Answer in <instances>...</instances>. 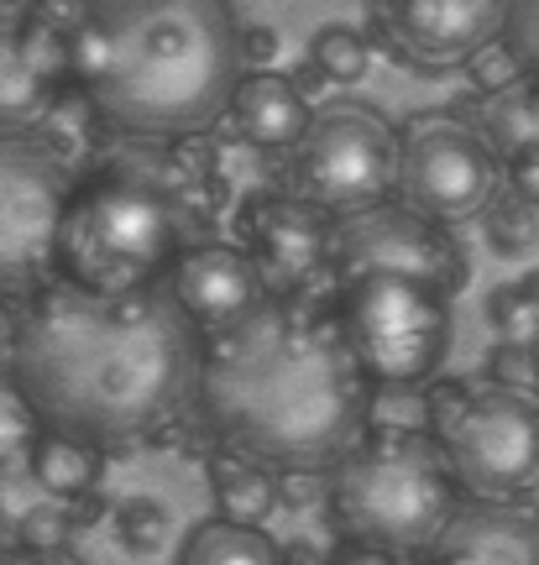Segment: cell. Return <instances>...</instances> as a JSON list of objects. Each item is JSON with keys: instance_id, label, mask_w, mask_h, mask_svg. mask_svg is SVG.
I'll use <instances>...</instances> for the list:
<instances>
[{"instance_id": "11", "label": "cell", "mask_w": 539, "mask_h": 565, "mask_svg": "<svg viewBox=\"0 0 539 565\" xmlns=\"http://www.w3.org/2000/svg\"><path fill=\"white\" fill-rule=\"evenodd\" d=\"M403 137V204L430 221H466L498 194V152L456 116H414Z\"/></svg>"}, {"instance_id": "13", "label": "cell", "mask_w": 539, "mask_h": 565, "mask_svg": "<svg viewBox=\"0 0 539 565\" xmlns=\"http://www.w3.org/2000/svg\"><path fill=\"white\" fill-rule=\"evenodd\" d=\"M372 17L409 63H461L503 38L508 6L503 0H393V6H372Z\"/></svg>"}, {"instance_id": "18", "label": "cell", "mask_w": 539, "mask_h": 565, "mask_svg": "<svg viewBox=\"0 0 539 565\" xmlns=\"http://www.w3.org/2000/svg\"><path fill=\"white\" fill-rule=\"evenodd\" d=\"M482 137L508 168L539 152V79H519L514 89L493 95L487 116H482Z\"/></svg>"}, {"instance_id": "30", "label": "cell", "mask_w": 539, "mask_h": 565, "mask_svg": "<svg viewBox=\"0 0 539 565\" xmlns=\"http://www.w3.org/2000/svg\"><path fill=\"white\" fill-rule=\"evenodd\" d=\"M524 74V63L508 53V47H487V53H477L472 58V79H477V89H487V95H503V89H514Z\"/></svg>"}, {"instance_id": "35", "label": "cell", "mask_w": 539, "mask_h": 565, "mask_svg": "<svg viewBox=\"0 0 539 565\" xmlns=\"http://www.w3.org/2000/svg\"><path fill=\"white\" fill-rule=\"evenodd\" d=\"M535 366H539V345H535Z\"/></svg>"}, {"instance_id": "4", "label": "cell", "mask_w": 539, "mask_h": 565, "mask_svg": "<svg viewBox=\"0 0 539 565\" xmlns=\"http://www.w3.org/2000/svg\"><path fill=\"white\" fill-rule=\"evenodd\" d=\"M330 508L340 534L361 550L420 555L435 550L456 519V471L435 435L414 424H382L336 461Z\"/></svg>"}, {"instance_id": "28", "label": "cell", "mask_w": 539, "mask_h": 565, "mask_svg": "<svg viewBox=\"0 0 539 565\" xmlns=\"http://www.w3.org/2000/svg\"><path fill=\"white\" fill-rule=\"evenodd\" d=\"M38 408L21 398L17 387L6 383V393H0V450H6V461L17 456V450H27V445H38Z\"/></svg>"}, {"instance_id": "22", "label": "cell", "mask_w": 539, "mask_h": 565, "mask_svg": "<svg viewBox=\"0 0 539 565\" xmlns=\"http://www.w3.org/2000/svg\"><path fill=\"white\" fill-rule=\"evenodd\" d=\"M173 534V519L158 498H131V503L116 508V540L126 555H158Z\"/></svg>"}, {"instance_id": "2", "label": "cell", "mask_w": 539, "mask_h": 565, "mask_svg": "<svg viewBox=\"0 0 539 565\" xmlns=\"http://www.w3.org/2000/svg\"><path fill=\"white\" fill-rule=\"evenodd\" d=\"M204 419L236 456L262 466L340 461L367 424V372L340 315L304 299H262L204 341Z\"/></svg>"}, {"instance_id": "14", "label": "cell", "mask_w": 539, "mask_h": 565, "mask_svg": "<svg viewBox=\"0 0 539 565\" xmlns=\"http://www.w3.org/2000/svg\"><path fill=\"white\" fill-rule=\"evenodd\" d=\"M257 294L262 278L241 246H194L173 267V299L204 335H220V330L241 324L262 303Z\"/></svg>"}, {"instance_id": "3", "label": "cell", "mask_w": 539, "mask_h": 565, "mask_svg": "<svg viewBox=\"0 0 539 565\" xmlns=\"http://www.w3.org/2000/svg\"><path fill=\"white\" fill-rule=\"evenodd\" d=\"M74 89L131 137H189L241 89V26L220 0H105L74 32Z\"/></svg>"}, {"instance_id": "25", "label": "cell", "mask_w": 539, "mask_h": 565, "mask_svg": "<svg viewBox=\"0 0 539 565\" xmlns=\"http://www.w3.org/2000/svg\"><path fill=\"white\" fill-rule=\"evenodd\" d=\"M539 236V210L524 194H503L498 204H493V215H487V242L498 246L503 257H519V252H529Z\"/></svg>"}, {"instance_id": "17", "label": "cell", "mask_w": 539, "mask_h": 565, "mask_svg": "<svg viewBox=\"0 0 539 565\" xmlns=\"http://www.w3.org/2000/svg\"><path fill=\"white\" fill-rule=\"evenodd\" d=\"M278 503H283V487L273 477V466L246 461V456H220L215 461V508L225 524L262 529V519H273Z\"/></svg>"}, {"instance_id": "31", "label": "cell", "mask_w": 539, "mask_h": 565, "mask_svg": "<svg viewBox=\"0 0 539 565\" xmlns=\"http://www.w3.org/2000/svg\"><path fill=\"white\" fill-rule=\"evenodd\" d=\"M273 58H278V32L273 26H246L241 32V63H262L257 74H267Z\"/></svg>"}, {"instance_id": "15", "label": "cell", "mask_w": 539, "mask_h": 565, "mask_svg": "<svg viewBox=\"0 0 539 565\" xmlns=\"http://www.w3.org/2000/svg\"><path fill=\"white\" fill-rule=\"evenodd\" d=\"M430 565H539V513L466 498L451 529L440 534Z\"/></svg>"}, {"instance_id": "24", "label": "cell", "mask_w": 539, "mask_h": 565, "mask_svg": "<svg viewBox=\"0 0 539 565\" xmlns=\"http://www.w3.org/2000/svg\"><path fill=\"white\" fill-rule=\"evenodd\" d=\"M367 42L357 38V32H346V26H325L320 38H315V47H309V63L320 68L330 84H357L361 74H367Z\"/></svg>"}, {"instance_id": "6", "label": "cell", "mask_w": 539, "mask_h": 565, "mask_svg": "<svg viewBox=\"0 0 539 565\" xmlns=\"http://www.w3.org/2000/svg\"><path fill=\"white\" fill-rule=\"evenodd\" d=\"M424 424L456 471L487 503H514L539 487V404L498 383H435L424 393Z\"/></svg>"}, {"instance_id": "27", "label": "cell", "mask_w": 539, "mask_h": 565, "mask_svg": "<svg viewBox=\"0 0 539 565\" xmlns=\"http://www.w3.org/2000/svg\"><path fill=\"white\" fill-rule=\"evenodd\" d=\"M503 42H508V53L524 63V74L539 79V0H514V6H508Z\"/></svg>"}, {"instance_id": "8", "label": "cell", "mask_w": 539, "mask_h": 565, "mask_svg": "<svg viewBox=\"0 0 539 565\" xmlns=\"http://www.w3.org/2000/svg\"><path fill=\"white\" fill-rule=\"evenodd\" d=\"M74 210L68 168L32 131L0 137V282L6 299L47 288V267H59L63 225Z\"/></svg>"}, {"instance_id": "1", "label": "cell", "mask_w": 539, "mask_h": 565, "mask_svg": "<svg viewBox=\"0 0 539 565\" xmlns=\"http://www.w3.org/2000/svg\"><path fill=\"white\" fill-rule=\"evenodd\" d=\"M204 345L173 288L89 294L47 282L6 330V383L53 435L137 440L200 398Z\"/></svg>"}, {"instance_id": "12", "label": "cell", "mask_w": 539, "mask_h": 565, "mask_svg": "<svg viewBox=\"0 0 539 565\" xmlns=\"http://www.w3.org/2000/svg\"><path fill=\"white\" fill-rule=\"evenodd\" d=\"M241 242L267 299H299V288H309L320 267H330L336 225L299 194H262L241 210Z\"/></svg>"}, {"instance_id": "19", "label": "cell", "mask_w": 539, "mask_h": 565, "mask_svg": "<svg viewBox=\"0 0 539 565\" xmlns=\"http://www.w3.org/2000/svg\"><path fill=\"white\" fill-rule=\"evenodd\" d=\"M32 477H38L53 498H80V492H89V487L101 482V450L89 440H74V435H42L38 445H32Z\"/></svg>"}, {"instance_id": "21", "label": "cell", "mask_w": 539, "mask_h": 565, "mask_svg": "<svg viewBox=\"0 0 539 565\" xmlns=\"http://www.w3.org/2000/svg\"><path fill=\"white\" fill-rule=\"evenodd\" d=\"M47 89L53 84L42 79L38 68L27 63L17 42H0V116H6V131H27L47 110Z\"/></svg>"}, {"instance_id": "5", "label": "cell", "mask_w": 539, "mask_h": 565, "mask_svg": "<svg viewBox=\"0 0 539 565\" xmlns=\"http://www.w3.org/2000/svg\"><path fill=\"white\" fill-rule=\"evenodd\" d=\"M189 225V204L158 179V168H110L74 194L59 246L63 282L110 299L147 294L158 273L183 263L179 246Z\"/></svg>"}, {"instance_id": "34", "label": "cell", "mask_w": 539, "mask_h": 565, "mask_svg": "<svg viewBox=\"0 0 539 565\" xmlns=\"http://www.w3.org/2000/svg\"><path fill=\"white\" fill-rule=\"evenodd\" d=\"M6 565H80V561H74L68 550H63V555H27V550H17Z\"/></svg>"}, {"instance_id": "16", "label": "cell", "mask_w": 539, "mask_h": 565, "mask_svg": "<svg viewBox=\"0 0 539 565\" xmlns=\"http://www.w3.org/2000/svg\"><path fill=\"white\" fill-rule=\"evenodd\" d=\"M231 121L252 147H273V152H294L309 131V105H304L299 84L283 79V74H246L231 105Z\"/></svg>"}, {"instance_id": "32", "label": "cell", "mask_w": 539, "mask_h": 565, "mask_svg": "<svg viewBox=\"0 0 539 565\" xmlns=\"http://www.w3.org/2000/svg\"><path fill=\"white\" fill-rule=\"evenodd\" d=\"M514 194H524V200L539 210V152L514 162Z\"/></svg>"}, {"instance_id": "9", "label": "cell", "mask_w": 539, "mask_h": 565, "mask_svg": "<svg viewBox=\"0 0 539 565\" xmlns=\"http://www.w3.org/2000/svg\"><path fill=\"white\" fill-rule=\"evenodd\" d=\"M340 324L361 372L388 387L424 383L451 351V299L403 278H372L346 288Z\"/></svg>"}, {"instance_id": "33", "label": "cell", "mask_w": 539, "mask_h": 565, "mask_svg": "<svg viewBox=\"0 0 539 565\" xmlns=\"http://www.w3.org/2000/svg\"><path fill=\"white\" fill-rule=\"evenodd\" d=\"M336 565H420V561H409V555H382V550H361V545H351V550H340V555H336Z\"/></svg>"}, {"instance_id": "29", "label": "cell", "mask_w": 539, "mask_h": 565, "mask_svg": "<svg viewBox=\"0 0 539 565\" xmlns=\"http://www.w3.org/2000/svg\"><path fill=\"white\" fill-rule=\"evenodd\" d=\"M493 383L508 387V393H535L539 387L535 345H498L493 351Z\"/></svg>"}, {"instance_id": "23", "label": "cell", "mask_w": 539, "mask_h": 565, "mask_svg": "<svg viewBox=\"0 0 539 565\" xmlns=\"http://www.w3.org/2000/svg\"><path fill=\"white\" fill-rule=\"evenodd\" d=\"M493 324L503 345H539V282H514L493 294Z\"/></svg>"}, {"instance_id": "7", "label": "cell", "mask_w": 539, "mask_h": 565, "mask_svg": "<svg viewBox=\"0 0 539 565\" xmlns=\"http://www.w3.org/2000/svg\"><path fill=\"white\" fill-rule=\"evenodd\" d=\"M288 179H294V194L325 215H346V221L367 215L399 189L403 137L361 105H330L294 147Z\"/></svg>"}, {"instance_id": "20", "label": "cell", "mask_w": 539, "mask_h": 565, "mask_svg": "<svg viewBox=\"0 0 539 565\" xmlns=\"http://www.w3.org/2000/svg\"><path fill=\"white\" fill-rule=\"evenodd\" d=\"M179 565H283V550L262 529L210 519V524H200L189 534Z\"/></svg>"}, {"instance_id": "26", "label": "cell", "mask_w": 539, "mask_h": 565, "mask_svg": "<svg viewBox=\"0 0 539 565\" xmlns=\"http://www.w3.org/2000/svg\"><path fill=\"white\" fill-rule=\"evenodd\" d=\"M68 540H74V513L63 503H38L21 513L17 550H27V555H63Z\"/></svg>"}, {"instance_id": "10", "label": "cell", "mask_w": 539, "mask_h": 565, "mask_svg": "<svg viewBox=\"0 0 539 565\" xmlns=\"http://www.w3.org/2000/svg\"><path fill=\"white\" fill-rule=\"evenodd\" d=\"M330 273H336L340 294L372 278H403L451 299L466 282V257L440 221L409 210V204H378V210L336 225Z\"/></svg>"}]
</instances>
